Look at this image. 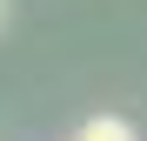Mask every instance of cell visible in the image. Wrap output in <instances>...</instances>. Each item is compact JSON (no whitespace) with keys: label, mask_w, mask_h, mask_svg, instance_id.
<instances>
[{"label":"cell","mask_w":147,"mask_h":141,"mask_svg":"<svg viewBox=\"0 0 147 141\" xmlns=\"http://www.w3.org/2000/svg\"><path fill=\"white\" fill-rule=\"evenodd\" d=\"M74 141H140V134H134V121H120V114H94V121L74 128Z\"/></svg>","instance_id":"obj_1"},{"label":"cell","mask_w":147,"mask_h":141,"mask_svg":"<svg viewBox=\"0 0 147 141\" xmlns=\"http://www.w3.org/2000/svg\"><path fill=\"white\" fill-rule=\"evenodd\" d=\"M0 27H7V0H0Z\"/></svg>","instance_id":"obj_2"}]
</instances>
